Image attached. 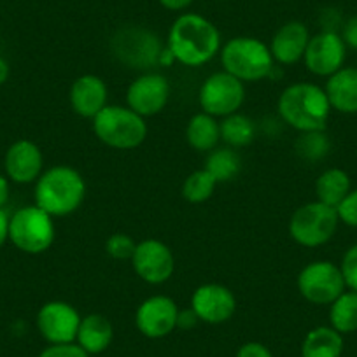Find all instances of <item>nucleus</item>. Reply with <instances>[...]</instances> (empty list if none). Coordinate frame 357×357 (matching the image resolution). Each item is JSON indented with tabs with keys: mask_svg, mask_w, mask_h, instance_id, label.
<instances>
[{
	"mask_svg": "<svg viewBox=\"0 0 357 357\" xmlns=\"http://www.w3.org/2000/svg\"><path fill=\"white\" fill-rule=\"evenodd\" d=\"M178 314L181 310L170 296L154 294L139 305L135 314V326L147 338H165L177 328Z\"/></svg>",
	"mask_w": 357,
	"mask_h": 357,
	"instance_id": "4468645a",
	"label": "nucleus"
},
{
	"mask_svg": "<svg viewBox=\"0 0 357 357\" xmlns=\"http://www.w3.org/2000/svg\"><path fill=\"white\" fill-rule=\"evenodd\" d=\"M130 263L137 277L151 286L165 284L175 272V257L170 247L156 238H147L137 243Z\"/></svg>",
	"mask_w": 357,
	"mask_h": 357,
	"instance_id": "9d476101",
	"label": "nucleus"
},
{
	"mask_svg": "<svg viewBox=\"0 0 357 357\" xmlns=\"http://www.w3.org/2000/svg\"><path fill=\"white\" fill-rule=\"evenodd\" d=\"M340 270H342L347 289L356 291L357 293V243L350 247V249L343 254L342 263H340Z\"/></svg>",
	"mask_w": 357,
	"mask_h": 357,
	"instance_id": "7c9ffc66",
	"label": "nucleus"
},
{
	"mask_svg": "<svg viewBox=\"0 0 357 357\" xmlns=\"http://www.w3.org/2000/svg\"><path fill=\"white\" fill-rule=\"evenodd\" d=\"M280 119L300 133L324 132L331 104L324 88L314 82L289 84L277 102Z\"/></svg>",
	"mask_w": 357,
	"mask_h": 357,
	"instance_id": "f03ea898",
	"label": "nucleus"
},
{
	"mask_svg": "<svg viewBox=\"0 0 357 357\" xmlns=\"http://www.w3.org/2000/svg\"><path fill=\"white\" fill-rule=\"evenodd\" d=\"M222 40L218 26L197 13H184L168 30L167 50L184 67H204L221 53Z\"/></svg>",
	"mask_w": 357,
	"mask_h": 357,
	"instance_id": "f257e3e1",
	"label": "nucleus"
},
{
	"mask_svg": "<svg viewBox=\"0 0 357 357\" xmlns=\"http://www.w3.org/2000/svg\"><path fill=\"white\" fill-rule=\"evenodd\" d=\"M158 2L168 11H184L193 4L195 0H158Z\"/></svg>",
	"mask_w": 357,
	"mask_h": 357,
	"instance_id": "4c0bfd02",
	"label": "nucleus"
},
{
	"mask_svg": "<svg viewBox=\"0 0 357 357\" xmlns=\"http://www.w3.org/2000/svg\"><path fill=\"white\" fill-rule=\"evenodd\" d=\"M350 190H352L350 177L342 168H328L315 181L317 200L329 205V207H338L340 202L350 193Z\"/></svg>",
	"mask_w": 357,
	"mask_h": 357,
	"instance_id": "b1692460",
	"label": "nucleus"
},
{
	"mask_svg": "<svg viewBox=\"0 0 357 357\" xmlns=\"http://www.w3.org/2000/svg\"><path fill=\"white\" fill-rule=\"evenodd\" d=\"M53 219V215L36 204L18 208L9 219V242L18 250L32 256L46 252L56 235Z\"/></svg>",
	"mask_w": 357,
	"mask_h": 357,
	"instance_id": "423d86ee",
	"label": "nucleus"
},
{
	"mask_svg": "<svg viewBox=\"0 0 357 357\" xmlns=\"http://www.w3.org/2000/svg\"><path fill=\"white\" fill-rule=\"evenodd\" d=\"M9 197H11V184H9L8 175L0 174V208L8 205Z\"/></svg>",
	"mask_w": 357,
	"mask_h": 357,
	"instance_id": "e433bc0d",
	"label": "nucleus"
},
{
	"mask_svg": "<svg viewBox=\"0 0 357 357\" xmlns=\"http://www.w3.org/2000/svg\"><path fill=\"white\" fill-rule=\"evenodd\" d=\"M345 58L347 44L343 43L342 36L333 30H324L310 37L303 61L310 74L317 77H329L343 68Z\"/></svg>",
	"mask_w": 357,
	"mask_h": 357,
	"instance_id": "f8f14e48",
	"label": "nucleus"
},
{
	"mask_svg": "<svg viewBox=\"0 0 357 357\" xmlns=\"http://www.w3.org/2000/svg\"><path fill=\"white\" fill-rule=\"evenodd\" d=\"M9 74H11V67H9L8 60H4V58L0 56V86L8 82Z\"/></svg>",
	"mask_w": 357,
	"mask_h": 357,
	"instance_id": "ea45409f",
	"label": "nucleus"
},
{
	"mask_svg": "<svg viewBox=\"0 0 357 357\" xmlns=\"http://www.w3.org/2000/svg\"><path fill=\"white\" fill-rule=\"evenodd\" d=\"M343 336L331 326H319L307 333L301 343V357H342Z\"/></svg>",
	"mask_w": 357,
	"mask_h": 357,
	"instance_id": "5701e85b",
	"label": "nucleus"
},
{
	"mask_svg": "<svg viewBox=\"0 0 357 357\" xmlns=\"http://www.w3.org/2000/svg\"><path fill=\"white\" fill-rule=\"evenodd\" d=\"M256 135L252 119L247 116L235 112L231 116H226L221 121V140L228 147L238 149V147L249 146Z\"/></svg>",
	"mask_w": 357,
	"mask_h": 357,
	"instance_id": "bb28decb",
	"label": "nucleus"
},
{
	"mask_svg": "<svg viewBox=\"0 0 357 357\" xmlns=\"http://www.w3.org/2000/svg\"><path fill=\"white\" fill-rule=\"evenodd\" d=\"M186 140L191 149L198 153H211L221 142V123L207 112H198L188 121Z\"/></svg>",
	"mask_w": 357,
	"mask_h": 357,
	"instance_id": "4be33fe9",
	"label": "nucleus"
},
{
	"mask_svg": "<svg viewBox=\"0 0 357 357\" xmlns=\"http://www.w3.org/2000/svg\"><path fill=\"white\" fill-rule=\"evenodd\" d=\"M329 142L322 132L301 133L296 142V151L305 160H321L324 154H328Z\"/></svg>",
	"mask_w": 357,
	"mask_h": 357,
	"instance_id": "c85d7f7f",
	"label": "nucleus"
},
{
	"mask_svg": "<svg viewBox=\"0 0 357 357\" xmlns=\"http://www.w3.org/2000/svg\"><path fill=\"white\" fill-rule=\"evenodd\" d=\"M93 132L102 144L111 149L130 151L142 146L147 137L146 118L126 105L109 104L93 119Z\"/></svg>",
	"mask_w": 357,
	"mask_h": 357,
	"instance_id": "39448f33",
	"label": "nucleus"
},
{
	"mask_svg": "<svg viewBox=\"0 0 357 357\" xmlns=\"http://www.w3.org/2000/svg\"><path fill=\"white\" fill-rule=\"evenodd\" d=\"M68 100L75 114L86 119H95L109 105L107 84L95 74L81 75L72 82Z\"/></svg>",
	"mask_w": 357,
	"mask_h": 357,
	"instance_id": "a211bd4d",
	"label": "nucleus"
},
{
	"mask_svg": "<svg viewBox=\"0 0 357 357\" xmlns=\"http://www.w3.org/2000/svg\"><path fill=\"white\" fill-rule=\"evenodd\" d=\"M298 293L312 305H331L347 291L342 270L331 261H312L298 273Z\"/></svg>",
	"mask_w": 357,
	"mask_h": 357,
	"instance_id": "1a4fd4ad",
	"label": "nucleus"
},
{
	"mask_svg": "<svg viewBox=\"0 0 357 357\" xmlns=\"http://www.w3.org/2000/svg\"><path fill=\"white\" fill-rule=\"evenodd\" d=\"M336 214H338L340 222L350 228H357V190H350V193L340 202Z\"/></svg>",
	"mask_w": 357,
	"mask_h": 357,
	"instance_id": "2f4dec72",
	"label": "nucleus"
},
{
	"mask_svg": "<svg viewBox=\"0 0 357 357\" xmlns=\"http://www.w3.org/2000/svg\"><path fill=\"white\" fill-rule=\"evenodd\" d=\"M198 102L202 111L214 118H226L240 111L245 102V82L226 70L208 75L200 86Z\"/></svg>",
	"mask_w": 357,
	"mask_h": 357,
	"instance_id": "6e6552de",
	"label": "nucleus"
},
{
	"mask_svg": "<svg viewBox=\"0 0 357 357\" xmlns=\"http://www.w3.org/2000/svg\"><path fill=\"white\" fill-rule=\"evenodd\" d=\"M343 43L347 44V47H352L357 51V16H352L349 22L345 23L342 32Z\"/></svg>",
	"mask_w": 357,
	"mask_h": 357,
	"instance_id": "f704fd0d",
	"label": "nucleus"
},
{
	"mask_svg": "<svg viewBox=\"0 0 357 357\" xmlns=\"http://www.w3.org/2000/svg\"><path fill=\"white\" fill-rule=\"evenodd\" d=\"M222 70L242 82H257L272 74L273 60L270 46L256 37H235L221 47Z\"/></svg>",
	"mask_w": 357,
	"mask_h": 357,
	"instance_id": "20e7f679",
	"label": "nucleus"
},
{
	"mask_svg": "<svg viewBox=\"0 0 357 357\" xmlns=\"http://www.w3.org/2000/svg\"><path fill=\"white\" fill-rule=\"evenodd\" d=\"M215 188H218V181L212 177L211 172L200 168L186 177L183 184V197L184 200L193 205L204 204V202L211 200Z\"/></svg>",
	"mask_w": 357,
	"mask_h": 357,
	"instance_id": "cd10ccee",
	"label": "nucleus"
},
{
	"mask_svg": "<svg viewBox=\"0 0 357 357\" xmlns=\"http://www.w3.org/2000/svg\"><path fill=\"white\" fill-rule=\"evenodd\" d=\"M198 322V317L195 315L193 310H186L181 312L178 314V321H177V328H193L195 324Z\"/></svg>",
	"mask_w": 357,
	"mask_h": 357,
	"instance_id": "58836bf2",
	"label": "nucleus"
},
{
	"mask_svg": "<svg viewBox=\"0 0 357 357\" xmlns=\"http://www.w3.org/2000/svg\"><path fill=\"white\" fill-rule=\"evenodd\" d=\"M310 32L307 25L301 22H287L273 33L270 46L275 63L280 65H294L303 60L305 51H307Z\"/></svg>",
	"mask_w": 357,
	"mask_h": 357,
	"instance_id": "6ab92c4d",
	"label": "nucleus"
},
{
	"mask_svg": "<svg viewBox=\"0 0 357 357\" xmlns=\"http://www.w3.org/2000/svg\"><path fill=\"white\" fill-rule=\"evenodd\" d=\"M39 357H89V354L77 345L75 342L72 343H53V345L46 347Z\"/></svg>",
	"mask_w": 357,
	"mask_h": 357,
	"instance_id": "473e14b6",
	"label": "nucleus"
},
{
	"mask_svg": "<svg viewBox=\"0 0 357 357\" xmlns=\"http://www.w3.org/2000/svg\"><path fill=\"white\" fill-rule=\"evenodd\" d=\"M329 322L331 328L342 335L357 331V293L343 291L331 305H329Z\"/></svg>",
	"mask_w": 357,
	"mask_h": 357,
	"instance_id": "393cba45",
	"label": "nucleus"
},
{
	"mask_svg": "<svg viewBox=\"0 0 357 357\" xmlns=\"http://www.w3.org/2000/svg\"><path fill=\"white\" fill-rule=\"evenodd\" d=\"M170 98V84L158 72H146L130 82L126 89V107L142 118L160 114Z\"/></svg>",
	"mask_w": 357,
	"mask_h": 357,
	"instance_id": "9b49d317",
	"label": "nucleus"
},
{
	"mask_svg": "<svg viewBox=\"0 0 357 357\" xmlns=\"http://www.w3.org/2000/svg\"><path fill=\"white\" fill-rule=\"evenodd\" d=\"M191 310L198 321L207 324H222L236 312V298L229 287L222 284H204L191 296Z\"/></svg>",
	"mask_w": 357,
	"mask_h": 357,
	"instance_id": "dca6fc26",
	"label": "nucleus"
},
{
	"mask_svg": "<svg viewBox=\"0 0 357 357\" xmlns=\"http://www.w3.org/2000/svg\"><path fill=\"white\" fill-rule=\"evenodd\" d=\"M340 219L335 207L322 202H308L294 211L289 219V235L298 245L315 249L335 236Z\"/></svg>",
	"mask_w": 357,
	"mask_h": 357,
	"instance_id": "0eeeda50",
	"label": "nucleus"
},
{
	"mask_svg": "<svg viewBox=\"0 0 357 357\" xmlns=\"http://www.w3.org/2000/svg\"><path fill=\"white\" fill-rule=\"evenodd\" d=\"M324 91L331 109L342 114H357V67H343L329 75Z\"/></svg>",
	"mask_w": 357,
	"mask_h": 357,
	"instance_id": "aec40b11",
	"label": "nucleus"
},
{
	"mask_svg": "<svg viewBox=\"0 0 357 357\" xmlns=\"http://www.w3.org/2000/svg\"><path fill=\"white\" fill-rule=\"evenodd\" d=\"M163 51L156 33L144 29H125L114 37V53L119 60L135 68L158 65Z\"/></svg>",
	"mask_w": 357,
	"mask_h": 357,
	"instance_id": "2eb2a0df",
	"label": "nucleus"
},
{
	"mask_svg": "<svg viewBox=\"0 0 357 357\" xmlns=\"http://www.w3.org/2000/svg\"><path fill=\"white\" fill-rule=\"evenodd\" d=\"M86 197L84 177L68 165H56L43 172L36 183V205L53 218H65L77 211Z\"/></svg>",
	"mask_w": 357,
	"mask_h": 357,
	"instance_id": "7ed1b4c3",
	"label": "nucleus"
},
{
	"mask_svg": "<svg viewBox=\"0 0 357 357\" xmlns=\"http://www.w3.org/2000/svg\"><path fill=\"white\" fill-rule=\"evenodd\" d=\"M137 242L126 233H114L105 242V250L116 261H132Z\"/></svg>",
	"mask_w": 357,
	"mask_h": 357,
	"instance_id": "c756f323",
	"label": "nucleus"
},
{
	"mask_svg": "<svg viewBox=\"0 0 357 357\" xmlns=\"http://www.w3.org/2000/svg\"><path fill=\"white\" fill-rule=\"evenodd\" d=\"M236 357H273V354L263 343L249 342L240 347L238 352H236Z\"/></svg>",
	"mask_w": 357,
	"mask_h": 357,
	"instance_id": "72a5a7b5",
	"label": "nucleus"
},
{
	"mask_svg": "<svg viewBox=\"0 0 357 357\" xmlns=\"http://www.w3.org/2000/svg\"><path fill=\"white\" fill-rule=\"evenodd\" d=\"M9 219H11V215L8 214V211L0 208V249L9 240Z\"/></svg>",
	"mask_w": 357,
	"mask_h": 357,
	"instance_id": "c9c22d12",
	"label": "nucleus"
},
{
	"mask_svg": "<svg viewBox=\"0 0 357 357\" xmlns=\"http://www.w3.org/2000/svg\"><path fill=\"white\" fill-rule=\"evenodd\" d=\"M204 168L211 172V175L218 181V184L229 183L240 174L242 160H240L238 153L233 147H215L214 151L208 153Z\"/></svg>",
	"mask_w": 357,
	"mask_h": 357,
	"instance_id": "a878e982",
	"label": "nucleus"
},
{
	"mask_svg": "<svg viewBox=\"0 0 357 357\" xmlns=\"http://www.w3.org/2000/svg\"><path fill=\"white\" fill-rule=\"evenodd\" d=\"M4 170L11 183L32 184L43 175L44 156L40 147L29 139L16 140L4 156Z\"/></svg>",
	"mask_w": 357,
	"mask_h": 357,
	"instance_id": "f3484780",
	"label": "nucleus"
},
{
	"mask_svg": "<svg viewBox=\"0 0 357 357\" xmlns=\"http://www.w3.org/2000/svg\"><path fill=\"white\" fill-rule=\"evenodd\" d=\"M114 338L111 321L102 314H89L81 319L75 343L88 354H102L109 349Z\"/></svg>",
	"mask_w": 357,
	"mask_h": 357,
	"instance_id": "412c9836",
	"label": "nucleus"
},
{
	"mask_svg": "<svg viewBox=\"0 0 357 357\" xmlns=\"http://www.w3.org/2000/svg\"><path fill=\"white\" fill-rule=\"evenodd\" d=\"M81 315L67 301H47L37 312V329L50 345L72 343L77 336Z\"/></svg>",
	"mask_w": 357,
	"mask_h": 357,
	"instance_id": "ddd939ff",
	"label": "nucleus"
}]
</instances>
